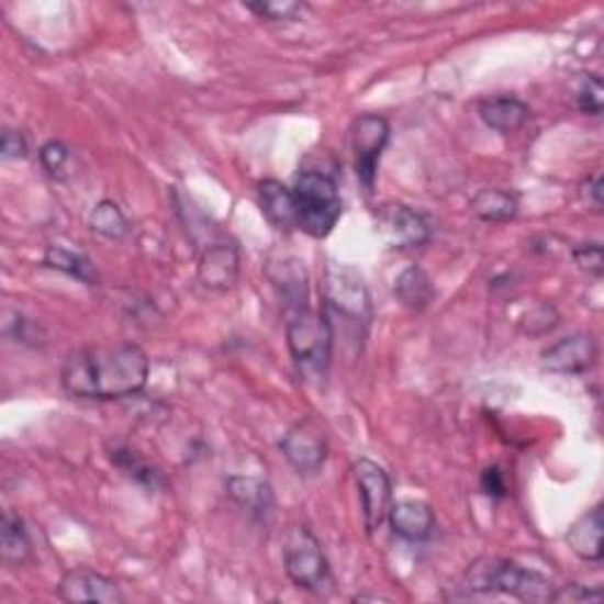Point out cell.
Instances as JSON below:
<instances>
[{
    "mask_svg": "<svg viewBox=\"0 0 604 604\" xmlns=\"http://www.w3.org/2000/svg\"><path fill=\"white\" fill-rule=\"evenodd\" d=\"M281 454L300 474L322 472L328 456V437L324 425L305 416L300 418L281 439Z\"/></svg>",
    "mask_w": 604,
    "mask_h": 604,
    "instance_id": "obj_9",
    "label": "cell"
},
{
    "mask_svg": "<svg viewBox=\"0 0 604 604\" xmlns=\"http://www.w3.org/2000/svg\"><path fill=\"white\" fill-rule=\"evenodd\" d=\"M480 486L489 499H505L507 496V484H505V477L499 466H491L482 472Z\"/></svg>",
    "mask_w": 604,
    "mask_h": 604,
    "instance_id": "obj_32",
    "label": "cell"
},
{
    "mask_svg": "<svg viewBox=\"0 0 604 604\" xmlns=\"http://www.w3.org/2000/svg\"><path fill=\"white\" fill-rule=\"evenodd\" d=\"M238 269H242V258L234 244L220 242L205 248L199 260V281L203 289L215 293L232 291L238 281Z\"/></svg>",
    "mask_w": 604,
    "mask_h": 604,
    "instance_id": "obj_14",
    "label": "cell"
},
{
    "mask_svg": "<svg viewBox=\"0 0 604 604\" xmlns=\"http://www.w3.org/2000/svg\"><path fill=\"white\" fill-rule=\"evenodd\" d=\"M394 536H400L409 544H423L435 532V513L425 501H396L388 515Z\"/></svg>",
    "mask_w": 604,
    "mask_h": 604,
    "instance_id": "obj_15",
    "label": "cell"
},
{
    "mask_svg": "<svg viewBox=\"0 0 604 604\" xmlns=\"http://www.w3.org/2000/svg\"><path fill=\"white\" fill-rule=\"evenodd\" d=\"M295 230L314 238H326L343 217L338 182L322 170H302L295 184Z\"/></svg>",
    "mask_w": 604,
    "mask_h": 604,
    "instance_id": "obj_4",
    "label": "cell"
},
{
    "mask_svg": "<svg viewBox=\"0 0 604 604\" xmlns=\"http://www.w3.org/2000/svg\"><path fill=\"white\" fill-rule=\"evenodd\" d=\"M331 324L345 320L357 328L371 322V295L363 277L355 267L331 262L324 275V307Z\"/></svg>",
    "mask_w": 604,
    "mask_h": 604,
    "instance_id": "obj_6",
    "label": "cell"
},
{
    "mask_svg": "<svg viewBox=\"0 0 604 604\" xmlns=\"http://www.w3.org/2000/svg\"><path fill=\"white\" fill-rule=\"evenodd\" d=\"M90 230L109 242H123L131 232V222L114 201H100L90 213Z\"/></svg>",
    "mask_w": 604,
    "mask_h": 604,
    "instance_id": "obj_25",
    "label": "cell"
},
{
    "mask_svg": "<svg viewBox=\"0 0 604 604\" xmlns=\"http://www.w3.org/2000/svg\"><path fill=\"white\" fill-rule=\"evenodd\" d=\"M376 230L385 246L406 250L430 242V227L425 217L406 203H383L376 213Z\"/></svg>",
    "mask_w": 604,
    "mask_h": 604,
    "instance_id": "obj_10",
    "label": "cell"
},
{
    "mask_svg": "<svg viewBox=\"0 0 604 604\" xmlns=\"http://www.w3.org/2000/svg\"><path fill=\"white\" fill-rule=\"evenodd\" d=\"M57 595L61 602H94V604H121L125 602L121 588L114 579L88 567L69 569L57 585Z\"/></svg>",
    "mask_w": 604,
    "mask_h": 604,
    "instance_id": "obj_12",
    "label": "cell"
},
{
    "mask_svg": "<svg viewBox=\"0 0 604 604\" xmlns=\"http://www.w3.org/2000/svg\"><path fill=\"white\" fill-rule=\"evenodd\" d=\"M558 322H560V316H558V312H555V307L538 305L534 310V314H529V324L524 331L532 333V336H544V333L558 326Z\"/></svg>",
    "mask_w": 604,
    "mask_h": 604,
    "instance_id": "obj_30",
    "label": "cell"
},
{
    "mask_svg": "<svg viewBox=\"0 0 604 604\" xmlns=\"http://www.w3.org/2000/svg\"><path fill=\"white\" fill-rule=\"evenodd\" d=\"M577 107L585 116H600L604 107V88L597 74H585L577 94Z\"/></svg>",
    "mask_w": 604,
    "mask_h": 604,
    "instance_id": "obj_27",
    "label": "cell"
},
{
    "mask_svg": "<svg viewBox=\"0 0 604 604\" xmlns=\"http://www.w3.org/2000/svg\"><path fill=\"white\" fill-rule=\"evenodd\" d=\"M283 569L300 591L326 595L336 585L322 544L307 527H295L289 538H286Z\"/></svg>",
    "mask_w": 604,
    "mask_h": 604,
    "instance_id": "obj_5",
    "label": "cell"
},
{
    "mask_svg": "<svg viewBox=\"0 0 604 604\" xmlns=\"http://www.w3.org/2000/svg\"><path fill=\"white\" fill-rule=\"evenodd\" d=\"M59 380L65 392L76 400H125L147 388L149 359L145 349L133 343L83 347L61 363Z\"/></svg>",
    "mask_w": 604,
    "mask_h": 604,
    "instance_id": "obj_1",
    "label": "cell"
},
{
    "mask_svg": "<svg viewBox=\"0 0 604 604\" xmlns=\"http://www.w3.org/2000/svg\"><path fill=\"white\" fill-rule=\"evenodd\" d=\"M26 154H29L26 137L20 131L5 128L3 142H0V156H3L5 161H20V158H26Z\"/></svg>",
    "mask_w": 604,
    "mask_h": 604,
    "instance_id": "obj_31",
    "label": "cell"
},
{
    "mask_svg": "<svg viewBox=\"0 0 604 604\" xmlns=\"http://www.w3.org/2000/svg\"><path fill=\"white\" fill-rule=\"evenodd\" d=\"M597 340L591 333H571V336L550 345L540 355V367L550 373L579 376L591 371L597 361Z\"/></svg>",
    "mask_w": 604,
    "mask_h": 604,
    "instance_id": "obj_11",
    "label": "cell"
},
{
    "mask_svg": "<svg viewBox=\"0 0 604 604\" xmlns=\"http://www.w3.org/2000/svg\"><path fill=\"white\" fill-rule=\"evenodd\" d=\"M38 158H41V166L43 170L51 175L53 180H67V168H69V147L65 145V142L59 139H51L45 142V145L41 147L38 152Z\"/></svg>",
    "mask_w": 604,
    "mask_h": 604,
    "instance_id": "obj_26",
    "label": "cell"
},
{
    "mask_svg": "<svg viewBox=\"0 0 604 604\" xmlns=\"http://www.w3.org/2000/svg\"><path fill=\"white\" fill-rule=\"evenodd\" d=\"M480 116L491 131L507 135V133H517L522 125L529 121L532 109L527 102L503 94V98L484 100L480 104Z\"/></svg>",
    "mask_w": 604,
    "mask_h": 604,
    "instance_id": "obj_18",
    "label": "cell"
},
{
    "mask_svg": "<svg viewBox=\"0 0 604 604\" xmlns=\"http://www.w3.org/2000/svg\"><path fill=\"white\" fill-rule=\"evenodd\" d=\"M258 201L262 215L269 220V225L281 232L295 230L293 187H286L279 180H262L258 184Z\"/></svg>",
    "mask_w": 604,
    "mask_h": 604,
    "instance_id": "obj_17",
    "label": "cell"
},
{
    "mask_svg": "<svg viewBox=\"0 0 604 604\" xmlns=\"http://www.w3.org/2000/svg\"><path fill=\"white\" fill-rule=\"evenodd\" d=\"M602 532H604L602 507L595 505L593 511H588L583 517H579L574 524H571V529L567 532V546L583 562H593V564L602 562L604 558Z\"/></svg>",
    "mask_w": 604,
    "mask_h": 604,
    "instance_id": "obj_16",
    "label": "cell"
},
{
    "mask_svg": "<svg viewBox=\"0 0 604 604\" xmlns=\"http://www.w3.org/2000/svg\"><path fill=\"white\" fill-rule=\"evenodd\" d=\"M466 583L472 593H503L536 604L555 602V593H558V585L540 571L499 558L474 562L468 571Z\"/></svg>",
    "mask_w": 604,
    "mask_h": 604,
    "instance_id": "obj_2",
    "label": "cell"
},
{
    "mask_svg": "<svg viewBox=\"0 0 604 604\" xmlns=\"http://www.w3.org/2000/svg\"><path fill=\"white\" fill-rule=\"evenodd\" d=\"M43 265L57 269V272H65L83 283H98V272H94V265L90 262V258L81 256V253H74L69 248L51 246L45 250Z\"/></svg>",
    "mask_w": 604,
    "mask_h": 604,
    "instance_id": "obj_24",
    "label": "cell"
},
{
    "mask_svg": "<svg viewBox=\"0 0 604 604\" xmlns=\"http://www.w3.org/2000/svg\"><path fill=\"white\" fill-rule=\"evenodd\" d=\"M581 197L585 201V205H591L595 213L602 211V178L595 172L591 178H585L583 187H581Z\"/></svg>",
    "mask_w": 604,
    "mask_h": 604,
    "instance_id": "obj_34",
    "label": "cell"
},
{
    "mask_svg": "<svg viewBox=\"0 0 604 604\" xmlns=\"http://www.w3.org/2000/svg\"><path fill=\"white\" fill-rule=\"evenodd\" d=\"M602 597V593L597 588H585V585H567L560 588L558 593H555V602H597Z\"/></svg>",
    "mask_w": 604,
    "mask_h": 604,
    "instance_id": "obj_33",
    "label": "cell"
},
{
    "mask_svg": "<svg viewBox=\"0 0 604 604\" xmlns=\"http://www.w3.org/2000/svg\"><path fill=\"white\" fill-rule=\"evenodd\" d=\"M279 272H269L279 295L283 300V312L291 316L300 310H307V272L300 260H286L277 265Z\"/></svg>",
    "mask_w": 604,
    "mask_h": 604,
    "instance_id": "obj_19",
    "label": "cell"
},
{
    "mask_svg": "<svg viewBox=\"0 0 604 604\" xmlns=\"http://www.w3.org/2000/svg\"><path fill=\"white\" fill-rule=\"evenodd\" d=\"M227 494L238 511L248 515V519L265 524V527L272 524L277 515V496L272 484L258 480V477H230Z\"/></svg>",
    "mask_w": 604,
    "mask_h": 604,
    "instance_id": "obj_13",
    "label": "cell"
},
{
    "mask_svg": "<svg viewBox=\"0 0 604 604\" xmlns=\"http://www.w3.org/2000/svg\"><path fill=\"white\" fill-rule=\"evenodd\" d=\"M571 258L583 269L588 275H602V244L600 242H588V244H579L571 250Z\"/></svg>",
    "mask_w": 604,
    "mask_h": 604,
    "instance_id": "obj_29",
    "label": "cell"
},
{
    "mask_svg": "<svg viewBox=\"0 0 604 604\" xmlns=\"http://www.w3.org/2000/svg\"><path fill=\"white\" fill-rule=\"evenodd\" d=\"M246 8L253 14H258V18L269 20V22H291V20H298L300 14L305 12V5L291 3V0H286V3H250Z\"/></svg>",
    "mask_w": 604,
    "mask_h": 604,
    "instance_id": "obj_28",
    "label": "cell"
},
{
    "mask_svg": "<svg viewBox=\"0 0 604 604\" xmlns=\"http://www.w3.org/2000/svg\"><path fill=\"white\" fill-rule=\"evenodd\" d=\"M349 142L355 152V170L367 194L373 192L378 178V164L390 142V123L378 114H361L353 121Z\"/></svg>",
    "mask_w": 604,
    "mask_h": 604,
    "instance_id": "obj_7",
    "label": "cell"
},
{
    "mask_svg": "<svg viewBox=\"0 0 604 604\" xmlns=\"http://www.w3.org/2000/svg\"><path fill=\"white\" fill-rule=\"evenodd\" d=\"M353 474L359 489L363 524H367L369 534H376L388 522L390 507L394 503L390 474L371 458H359L353 466Z\"/></svg>",
    "mask_w": 604,
    "mask_h": 604,
    "instance_id": "obj_8",
    "label": "cell"
},
{
    "mask_svg": "<svg viewBox=\"0 0 604 604\" xmlns=\"http://www.w3.org/2000/svg\"><path fill=\"white\" fill-rule=\"evenodd\" d=\"M0 555H3V562L14 567L29 562L31 558L29 532L22 517L10 511L3 515V529H0Z\"/></svg>",
    "mask_w": 604,
    "mask_h": 604,
    "instance_id": "obj_22",
    "label": "cell"
},
{
    "mask_svg": "<svg viewBox=\"0 0 604 604\" xmlns=\"http://www.w3.org/2000/svg\"><path fill=\"white\" fill-rule=\"evenodd\" d=\"M111 463H114L125 477H131V480H135L137 484H142L149 491H158L166 486V477L128 447L111 449Z\"/></svg>",
    "mask_w": 604,
    "mask_h": 604,
    "instance_id": "obj_23",
    "label": "cell"
},
{
    "mask_svg": "<svg viewBox=\"0 0 604 604\" xmlns=\"http://www.w3.org/2000/svg\"><path fill=\"white\" fill-rule=\"evenodd\" d=\"M470 205L472 213L484 222H511L519 213V199L507 189H482Z\"/></svg>",
    "mask_w": 604,
    "mask_h": 604,
    "instance_id": "obj_21",
    "label": "cell"
},
{
    "mask_svg": "<svg viewBox=\"0 0 604 604\" xmlns=\"http://www.w3.org/2000/svg\"><path fill=\"white\" fill-rule=\"evenodd\" d=\"M286 340H289L291 357L302 378L324 380L333 357V328L328 314L324 310H300L286 322Z\"/></svg>",
    "mask_w": 604,
    "mask_h": 604,
    "instance_id": "obj_3",
    "label": "cell"
},
{
    "mask_svg": "<svg viewBox=\"0 0 604 604\" xmlns=\"http://www.w3.org/2000/svg\"><path fill=\"white\" fill-rule=\"evenodd\" d=\"M394 295L411 312H423L433 305L435 286L421 267H406L394 281Z\"/></svg>",
    "mask_w": 604,
    "mask_h": 604,
    "instance_id": "obj_20",
    "label": "cell"
}]
</instances>
